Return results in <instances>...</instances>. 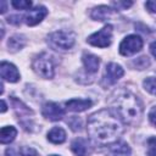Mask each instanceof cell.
<instances>
[{
	"label": "cell",
	"instance_id": "cell-14",
	"mask_svg": "<svg viewBox=\"0 0 156 156\" xmlns=\"http://www.w3.org/2000/svg\"><path fill=\"white\" fill-rule=\"evenodd\" d=\"M113 9L108 7V6H98L95 9H93L91 11V18L95 21H106L108 17H111L113 15Z\"/></svg>",
	"mask_w": 156,
	"mask_h": 156
},
{
	"label": "cell",
	"instance_id": "cell-6",
	"mask_svg": "<svg viewBox=\"0 0 156 156\" xmlns=\"http://www.w3.org/2000/svg\"><path fill=\"white\" fill-rule=\"evenodd\" d=\"M88 43L98 46V48H107L112 40V26L107 24L99 32H95L90 37H88Z\"/></svg>",
	"mask_w": 156,
	"mask_h": 156
},
{
	"label": "cell",
	"instance_id": "cell-16",
	"mask_svg": "<svg viewBox=\"0 0 156 156\" xmlns=\"http://www.w3.org/2000/svg\"><path fill=\"white\" fill-rule=\"evenodd\" d=\"M72 151L77 155V156H87L88 152H89V144H88V140L83 139V138H78L76 139L72 145Z\"/></svg>",
	"mask_w": 156,
	"mask_h": 156
},
{
	"label": "cell",
	"instance_id": "cell-30",
	"mask_svg": "<svg viewBox=\"0 0 156 156\" xmlns=\"http://www.w3.org/2000/svg\"><path fill=\"white\" fill-rule=\"evenodd\" d=\"M7 21L10 23H13V24H20L21 23V17H18V16H11V17L7 18Z\"/></svg>",
	"mask_w": 156,
	"mask_h": 156
},
{
	"label": "cell",
	"instance_id": "cell-3",
	"mask_svg": "<svg viewBox=\"0 0 156 156\" xmlns=\"http://www.w3.org/2000/svg\"><path fill=\"white\" fill-rule=\"evenodd\" d=\"M32 67H33L34 72L43 78H52L54 77L55 63H54L52 56L49 55L48 52H41V54L37 55L33 60Z\"/></svg>",
	"mask_w": 156,
	"mask_h": 156
},
{
	"label": "cell",
	"instance_id": "cell-17",
	"mask_svg": "<svg viewBox=\"0 0 156 156\" xmlns=\"http://www.w3.org/2000/svg\"><path fill=\"white\" fill-rule=\"evenodd\" d=\"M48 139L54 144H62L66 140V132L61 127H54L48 133Z\"/></svg>",
	"mask_w": 156,
	"mask_h": 156
},
{
	"label": "cell",
	"instance_id": "cell-19",
	"mask_svg": "<svg viewBox=\"0 0 156 156\" xmlns=\"http://www.w3.org/2000/svg\"><path fill=\"white\" fill-rule=\"evenodd\" d=\"M7 45L9 48L12 50V51H17V50H21L24 45H26V38L23 35H20V34H16V35H12L9 41H7Z\"/></svg>",
	"mask_w": 156,
	"mask_h": 156
},
{
	"label": "cell",
	"instance_id": "cell-26",
	"mask_svg": "<svg viewBox=\"0 0 156 156\" xmlns=\"http://www.w3.org/2000/svg\"><path fill=\"white\" fill-rule=\"evenodd\" d=\"M69 124L72 126V129L73 130H80V127H82V123H80V119L77 118V117H72V119L69 121Z\"/></svg>",
	"mask_w": 156,
	"mask_h": 156
},
{
	"label": "cell",
	"instance_id": "cell-7",
	"mask_svg": "<svg viewBox=\"0 0 156 156\" xmlns=\"http://www.w3.org/2000/svg\"><path fill=\"white\" fill-rule=\"evenodd\" d=\"M124 74L123 68L115 63L111 62L106 66V71H105V76H104V84L105 85H112L115 83H117V80Z\"/></svg>",
	"mask_w": 156,
	"mask_h": 156
},
{
	"label": "cell",
	"instance_id": "cell-27",
	"mask_svg": "<svg viewBox=\"0 0 156 156\" xmlns=\"http://www.w3.org/2000/svg\"><path fill=\"white\" fill-rule=\"evenodd\" d=\"M145 6H146V9H147L150 12H155V13H156V0L146 1V2H145Z\"/></svg>",
	"mask_w": 156,
	"mask_h": 156
},
{
	"label": "cell",
	"instance_id": "cell-29",
	"mask_svg": "<svg viewBox=\"0 0 156 156\" xmlns=\"http://www.w3.org/2000/svg\"><path fill=\"white\" fill-rule=\"evenodd\" d=\"M5 156H21L20 155V151L15 147H7L6 151H5Z\"/></svg>",
	"mask_w": 156,
	"mask_h": 156
},
{
	"label": "cell",
	"instance_id": "cell-21",
	"mask_svg": "<svg viewBox=\"0 0 156 156\" xmlns=\"http://www.w3.org/2000/svg\"><path fill=\"white\" fill-rule=\"evenodd\" d=\"M11 4L17 10H27V9H29L32 6V2L27 1V0H13Z\"/></svg>",
	"mask_w": 156,
	"mask_h": 156
},
{
	"label": "cell",
	"instance_id": "cell-33",
	"mask_svg": "<svg viewBox=\"0 0 156 156\" xmlns=\"http://www.w3.org/2000/svg\"><path fill=\"white\" fill-rule=\"evenodd\" d=\"M1 106H2L1 107V112H5L6 111V102L4 100H1Z\"/></svg>",
	"mask_w": 156,
	"mask_h": 156
},
{
	"label": "cell",
	"instance_id": "cell-8",
	"mask_svg": "<svg viewBox=\"0 0 156 156\" xmlns=\"http://www.w3.org/2000/svg\"><path fill=\"white\" fill-rule=\"evenodd\" d=\"M41 113L45 118H48L50 121H58L63 117L65 111L62 107H60V105H57L55 102H46V104H44V106L41 108Z\"/></svg>",
	"mask_w": 156,
	"mask_h": 156
},
{
	"label": "cell",
	"instance_id": "cell-23",
	"mask_svg": "<svg viewBox=\"0 0 156 156\" xmlns=\"http://www.w3.org/2000/svg\"><path fill=\"white\" fill-rule=\"evenodd\" d=\"M147 156H156V136L147 140Z\"/></svg>",
	"mask_w": 156,
	"mask_h": 156
},
{
	"label": "cell",
	"instance_id": "cell-1",
	"mask_svg": "<svg viewBox=\"0 0 156 156\" xmlns=\"http://www.w3.org/2000/svg\"><path fill=\"white\" fill-rule=\"evenodd\" d=\"M123 132L119 119L111 110H100L88 119V134L98 145H111L117 141Z\"/></svg>",
	"mask_w": 156,
	"mask_h": 156
},
{
	"label": "cell",
	"instance_id": "cell-9",
	"mask_svg": "<svg viewBox=\"0 0 156 156\" xmlns=\"http://www.w3.org/2000/svg\"><path fill=\"white\" fill-rule=\"evenodd\" d=\"M48 15V10L44 6H35L34 9L29 10L26 16H24V21L28 26H35L38 23H40L44 17Z\"/></svg>",
	"mask_w": 156,
	"mask_h": 156
},
{
	"label": "cell",
	"instance_id": "cell-15",
	"mask_svg": "<svg viewBox=\"0 0 156 156\" xmlns=\"http://www.w3.org/2000/svg\"><path fill=\"white\" fill-rule=\"evenodd\" d=\"M11 104H12V107H13V110L18 117L24 118V117H28L29 115H33V111L28 106H26L21 100L16 99L15 96L11 98Z\"/></svg>",
	"mask_w": 156,
	"mask_h": 156
},
{
	"label": "cell",
	"instance_id": "cell-13",
	"mask_svg": "<svg viewBox=\"0 0 156 156\" xmlns=\"http://www.w3.org/2000/svg\"><path fill=\"white\" fill-rule=\"evenodd\" d=\"M83 63H84V67L87 69V72L89 73H95L98 72L99 69V65H100V60L98 56L93 55V54H83Z\"/></svg>",
	"mask_w": 156,
	"mask_h": 156
},
{
	"label": "cell",
	"instance_id": "cell-2",
	"mask_svg": "<svg viewBox=\"0 0 156 156\" xmlns=\"http://www.w3.org/2000/svg\"><path fill=\"white\" fill-rule=\"evenodd\" d=\"M112 108L116 117L124 124L135 126L140 122L143 106L140 100L128 90H119L112 99Z\"/></svg>",
	"mask_w": 156,
	"mask_h": 156
},
{
	"label": "cell",
	"instance_id": "cell-5",
	"mask_svg": "<svg viewBox=\"0 0 156 156\" xmlns=\"http://www.w3.org/2000/svg\"><path fill=\"white\" fill-rule=\"evenodd\" d=\"M141 48H143V39L136 34H132V35L126 37L121 41L119 52L123 56H132L136 54L138 51H140Z\"/></svg>",
	"mask_w": 156,
	"mask_h": 156
},
{
	"label": "cell",
	"instance_id": "cell-4",
	"mask_svg": "<svg viewBox=\"0 0 156 156\" xmlns=\"http://www.w3.org/2000/svg\"><path fill=\"white\" fill-rule=\"evenodd\" d=\"M76 34L68 30H57L48 37V43L54 49L60 50H68L74 45Z\"/></svg>",
	"mask_w": 156,
	"mask_h": 156
},
{
	"label": "cell",
	"instance_id": "cell-28",
	"mask_svg": "<svg viewBox=\"0 0 156 156\" xmlns=\"http://www.w3.org/2000/svg\"><path fill=\"white\" fill-rule=\"evenodd\" d=\"M149 119L150 122L156 127V106H154L149 112Z\"/></svg>",
	"mask_w": 156,
	"mask_h": 156
},
{
	"label": "cell",
	"instance_id": "cell-18",
	"mask_svg": "<svg viewBox=\"0 0 156 156\" xmlns=\"http://www.w3.org/2000/svg\"><path fill=\"white\" fill-rule=\"evenodd\" d=\"M17 135V130L15 127H2L0 130V141L1 144H9L11 143Z\"/></svg>",
	"mask_w": 156,
	"mask_h": 156
},
{
	"label": "cell",
	"instance_id": "cell-20",
	"mask_svg": "<svg viewBox=\"0 0 156 156\" xmlns=\"http://www.w3.org/2000/svg\"><path fill=\"white\" fill-rule=\"evenodd\" d=\"M144 88L146 91H149L150 94L152 95H156V76H151V77H147L144 83H143Z\"/></svg>",
	"mask_w": 156,
	"mask_h": 156
},
{
	"label": "cell",
	"instance_id": "cell-12",
	"mask_svg": "<svg viewBox=\"0 0 156 156\" xmlns=\"http://www.w3.org/2000/svg\"><path fill=\"white\" fill-rule=\"evenodd\" d=\"M93 105L91 100L89 99H72V100H68L66 102V106L68 110L73 111V112H82V111H85L88 110L90 106Z\"/></svg>",
	"mask_w": 156,
	"mask_h": 156
},
{
	"label": "cell",
	"instance_id": "cell-10",
	"mask_svg": "<svg viewBox=\"0 0 156 156\" xmlns=\"http://www.w3.org/2000/svg\"><path fill=\"white\" fill-rule=\"evenodd\" d=\"M0 73H1V78L7 80V82H11V83H15L20 79V73L17 71V68L10 63V62H6V61H2L1 65H0Z\"/></svg>",
	"mask_w": 156,
	"mask_h": 156
},
{
	"label": "cell",
	"instance_id": "cell-25",
	"mask_svg": "<svg viewBox=\"0 0 156 156\" xmlns=\"http://www.w3.org/2000/svg\"><path fill=\"white\" fill-rule=\"evenodd\" d=\"M132 1H113L112 5L117 9V10H127L129 6H132Z\"/></svg>",
	"mask_w": 156,
	"mask_h": 156
},
{
	"label": "cell",
	"instance_id": "cell-24",
	"mask_svg": "<svg viewBox=\"0 0 156 156\" xmlns=\"http://www.w3.org/2000/svg\"><path fill=\"white\" fill-rule=\"evenodd\" d=\"M18 151H20L21 156H38L37 150H34L33 147H29V146H22L18 149Z\"/></svg>",
	"mask_w": 156,
	"mask_h": 156
},
{
	"label": "cell",
	"instance_id": "cell-31",
	"mask_svg": "<svg viewBox=\"0 0 156 156\" xmlns=\"http://www.w3.org/2000/svg\"><path fill=\"white\" fill-rule=\"evenodd\" d=\"M150 51H151V54L154 55V57L156 58V41L151 43V45H150Z\"/></svg>",
	"mask_w": 156,
	"mask_h": 156
},
{
	"label": "cell",
	"instance_id": "cell-32",
	"mask_svg": "<svg viewBox=\"0 0 156 156\" xmlns=\"http://www.w3.org/2000/svg\"><path fill=\"white\" fill-rule=\"evenodd\" d=\"M5 11H6V2L5 1H1V10H0V12L1 13H5Z\"/></svg>",
	"mask_w": 156,
	"mask_h": 156
},
{
	"label": "cell",
	"instance_id": "cell-34",
	"mask_svg": "<svg viewBox=\"0 0 156 156\" xmlns=\"http://www.w3.org/2000/svg\"><path fill=\"white\" fill-rule=\"evenodd\" d=\"M50 156H58V155H50Z\"/></svg>",
	"mask_w": 156,
	"mask_h": 156
},
{
	"label": "cell",
	"instance_id": "cell-22",
	"mask_svg": "<svg viewBox=\"0 0 156 156\" xmlns=\"http://www.w3.org/2000/svg\"><path fill=\"white\" fill-rule=\"evenodd\" d=\"M133 65H134L138 69H144V68H146V67L150 65V61H149V58H147V57L141 56V57H139V58L134 60V61H133Z\"/></svg>",
	"mask_w": 156,
	"mask_h": 156
},
{
	"label": "cell",
	"instance_id": "cell-11",
	"mask_svg": "<svg viewBox=\"0 0 156 156\" xmlns=\"http://www.w3.org/2000/svg\"><path fill=\"white\" fill-rule=\"evenodd\" d=\"M107 152L110 156H129L132 150L129 145L124 141H116L111 145H108Z\"/></svg>",
	"mask_w": 156,
	"mask_h": 156
}]
</instances>
